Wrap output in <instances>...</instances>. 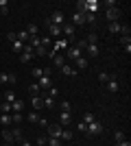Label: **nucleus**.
<instances>
[{"label":"nucleus","instance_id":"f257e3e1","mask_svg":"<svg viewBox=\"0 0 131 146\" xmlns=\"http://www.w3.org/2000/svg\"><path fill=\"white\" fill-rule=\"evenodd\" d=\"M100 133H103V124H100L98 120H94V122L87 124V129H85V135H87V137H94V135H100Z\"/></svg>","mask_w":131,"mask_h":146},{"label":"nucleus","instance_id":"f03ea898","mask_svg":"<svg viewBox=\"0 0 131 146\" xmlns=\"http://www.w3.org/2000/svg\"><path fill=\"white\" fill-rule=\"evenodd\" d=\"M46 29H48V37L50 39H59V37H61V26L53 24L50 20H46Z\"/></svg>","mask_w":131,"mask_h":146},{"label":"nucleus","instance_id":"7ed1b4c3","mask_svg":"<svg viewBox=\"0 0 131 146\" xmlns=\"http://www.w3.org/2000/svg\"><path fill=\"white\" fill-rule=\"evenodd\" d=\"M61 133H63V127H59V124H48V127H46V135H48V137L61 140Z\"/></svg>","mask_w":131,"mask_h":146},{"label":"nucleus","instance_id":"20e7f679","mask_svg":"<svg viewBox=\"0 0 131 146\" xmlns=\"http://www.w3.org/2000/svg\"><path fill=\"white\" fill-rule=\"evenodd\" d=\"M15 83H18V76H15V74L0 72V85H15Z\"/></svg>","mask_w":131,"mask_h":146},{"label":"nucleus","instance_id":"39448f33","mask_svg":"<svg viewBox=\"0 0 131 146\" xmlns=\"http://www.w3.org/2000/svg\"><path fill=\"white\" fill-rule=\"evenodd\" d=\"M107 22H109V24H112V22H118L120 20V9L118 7H114V9H107Z\"/></svg>","mask_w":131,"mask_h":146},{"label":"nucleus","instance_id":"423d86ee","mask_svg":"<svg viewBox=\"0 0 131 146\" xmlns=\"http://www.w3.org/2000/svg\"><path fill=\"white\" fill-rule=\"evenodd\" d=\"M98 7H100L98 0H85V7H83V9H85V13H94V15H96Z\"/></svg>","mask_w":131,"mask_h":146},{"label":"nucleus","instance_id":"0eeeda50","mask_svg":"<svg viewBox=\"0 0 131 146\" xmlns=\"http://www.w3.org/2000/svg\"><path fill=\"white\" fill-rule=\"evenodd\" d=\"M105 85H107V92H109V94H118V90H120V83H118V79H116V76H112Z\"/></svg>","mask_w":131,"mask_h":146},{"label":"nucleus","instance_id":"6e6552de","mask_svg":"<svg viewBox=\"0 0 131 146\" xmlns=\"http://www.w3.org/2000/svg\"><path fill=\"white\" fill-rule=\"evenodd\" d=\"M53 44H55L53 48H55L57 52H59V50H68V48H70V39H66V37H59V39H57V42H53Z\"/></svg>","mask_w":131,"mask_h":146},{"label":"nucleus","instance_id":"1a4fd4ad","mask_svg":"<svg viewBox=\"0 0 131 146\" xmlns=\"http://www.w3.org/2000/svg\"><path fill=\"white\" fill-rule=\"evenodd\" d=\"M79 57H83V50L81 48H76V46H70L68 52H66V59H79Z\"/></svg>","mask_w":131,"mask_h":146},{"label":"nucleus","instance_id":"9d476101","mask_svg":"<svg viewBox=\"0 0 131 146\" xmlns=\"http://www.w3.org/2000/svg\"><path fill=\"white\" fill-rule=\"evenodd\" d=\"M85 52L90 57H92V59H96V57L100 55V48H98V44H87L85 46Z\"/></svg>","mask_w":131,"mask_h":146},{"label":"nucleus","instance_id":"9b49d317","mask_svg":"<svg viewBox=\"0 0 131 146\" xmlns=\"http://www.w3.org/2000/svg\"><path fill=\"white\" fill-rule=\"evenodd\" d=\"M37 85H39V90H46V92H48L50 87H53V76H39V83H37Z\"/></svg>","mask_w":131,"mask_h":146},{"label":"nucleus","instance_id":"f8f14e48","mask_svg":"<svg viewBox=\"0 0 131 146\" xmlns=\"http://www.w3.org/2000/svg\"><path fill=\"white\" fill-rule=\"evenodd\" d=\"M50 22H53V24H57V26H61L63 24V20H66V15H63V13L61 11H55V13H53V15H50Z\"/></svg>","mask_w":131,"mask_h":146},{"label":"nucleus","instance_id":"ddd939ff","mask_svg":"<svg viewBox=\"0 0 131 146\" xmlns=\"http://www.w3.org/2000/svg\"><path fill=\"white\" fill-rule=\"evenodd\" d=\"M70 122H72V113H66V111H61V113H59V127H68Z\"/></svg>","mask_w":131,"mask_h":146},{"label":"nucleus","instance_id":"4468645a","mask_svg":"<svg viewBox=\"0 0 131 146\" xmlns=\"http://www.w3.org/2000/svg\"><path fill=\"white\" fill-rule=\"evenodd\" d=\"M74 24H85V13H79V11L72 13V26Z\"/></svg>","mask_w":131,"mask_h":146},{"label":"nucleus","instance_id":"2eb2a0df","mask_svg":"<svg viewBox=\"0 0 131 146\" xmlns=\"http://www.w3.org/2000/svg\"><path fill=\"white\" fill-rule=\"evenodd\" d=\"M22 109H24V100H20V98H15V100L11 103V111H13V113H20Z\"/></svg>","mask_w":131,"mask_h":146},{"label":"nucleus","instance_id":"dca6fc26","mask_svg":"<svg viewBox=\"0 0 131 146\" xmlns=\"http://www.w3.org/2000/svg\"><path fill=\"white\" fill-rule=\"evenodd\" d=\"M2 142H5V144H9V146L15 142V140H13V135H11V129H2Z\"/></svg>","mask_w":131,"mask_h":146},{"label":"nucleus","instance_id":"f3484780","mask_svg":"<svg viewBox=\"0 0 131 146\" xmlns=\"http://www.w3.org/2000/svg\"><path fill=\"white\" fill-rule=\"evenodd\" d=\"M61 74H66V76H76L79 72H76V68H72L70 63H66V66L61 68Z\"/></svg>","mask_w":131,"mask_h":146},{"label":"nucleus","instance_id":"a211bd4d","mask_svg":"<svg viewBox=\"0 0 131 146\" xmlns=\"http://www.w3.org/2000/svg\"><path fill=\"white\" fill-rule=\"evenodd\" d=\"M53 66L61 70V68L66 66V57H63V55H55V57H53Z\"/></svg>","mask_w":131,"mask_h":146},{"label":"nucleus","instance_id":"6ab92c4d","mask_svg":"<svg viewBox=\"0 0 131 146\" xmlns=\"http://www.w3.org/2000/svg\"><path fill=\"white\" fill-rule=\"evenodd\" d=\"M11 50L15 52V55H22V50H24V44L15 39V42H11Z\"/></svg>","mask_w":131,"mask_h":146},{"label":"nucleus","instance_id":"aec40b11","mask_svg":"<svg viewBox=\"0 0 131 146\" xmlns=\"http://www.w3.org/2000/svg\"><path fill=\"white\" fill-rule=\"evenodd\" d=\"M61 33L66 35V39H68V37L74 35V26H72V24H63V26H61Z\"/></svg>","mask_w":131,"mask_h":146},{"label":"nucleus","instance_id":"412c9836","mask_svg":"<svg viewBox=\"0 0 131 146\" xmlns=\"http://www.w3.org/2000/svg\"><path fill=\"white\" fill-rule=\"evenodd\" d=\"M74 63H76V72H79V70H85V68H87V63H90V61H87L85 57H79V59H76Z\"/></svg>","mask_w":131,"mask_h":146},{"label":"nucleus","instance_id":"4be33fe9","mask_svg":"<svg viewBox=\"0 0 131 146\" xmlns=\"http://www.w3.org/2000/svg\"><path fill=\"white\" fill-rule=\"evenodd\" d=\"M42 103H44V109H55V98L46 96V98H42Z\"/></svg>","mask_w":131,"mask_h":146},{"label":"nucleus","instance_id":"5701e85b","mask_svg":"<svg viewBox=\"0 0 131 146\" xmlns=\"http://www.w3.org/2000/svg\"><path fill=\"white\" fill-rule=\"evenodd\" d=\"M0 124H2V127H11V113H2V116H0Z\"/></svg>","mask_w":131,"mask_h":146},{"label":"nucleus","instance_id":"b1692460","mask_svg":"<svg viewBox=\"0 0 131 146\" xmlns=\"http://www.w3.org/2000/svg\"><path fill=\"white\" fill-rule=\"evenodd\" d=\"M15 37H18V42H22V44H29V39H31L26 31H20V33H15Z\"/></svg>","mask_w":131,"mask_h":146},{"label":"nucleus","instance_id":"393cba45","mask_svg":"<svg viewBox=\"0 0 131 146\" xmlns=\"http://www.w3.org/2000/svg\"><path fill=\"white\" fill-rule=\"evenodd\" d=\"M48 55V50L44 48V46H37V48H33V57H46Z\"/></svg>","mask_w":131,"mask_h":146},{"label":"nucleus","instance_id":"a878e982","mask_svg":"<svg viewBox=\"0 0 131 146\" xmlns=\"http://www.w3.org/2000/svg\"><path fill=\"white\" fill-rule=\"evenodd\" d=\"M39 44H42L44 48L48 50V48H50V46H53V39H50V37H48V35H44V37H39Z\"/></svg>","mask_w":131,"mask_h":146},{"label":"nucleus","instance_id":"bb28decb","mask_svg":"<svg viewBox=\"0 0 131 146\" xmlns=\"http://www.w3.org/2000/svg\"><path fill=\"white\" fill-rule=\"evenodd\" d=\"M72 137H74V133H72L70 129H63V133H61V142H70Z\"/></svg>","mask_w":131,"mask_h":146},{"label":"nucleus","instance_id":"cd10ccee","mask_svg":"<svg viewBox=\"0 0 131 146\" xmlns=\"http://www.w3.org/2000/svg\"><path fill=\"white\" fill-rule=\"evenodd\" d=\"M26 33H29V37H37V33H39L37 24H29V29H26Z\"/></svg>","mask_w":131,"mask_h":146},{"label":"nucleus","instance_id":"c85d7f7f","mask_svg":"<svg viewBox=\"0 0 131 146\" xmlns=\"http://www.w3.org/2000/svg\"><path fill=\"white\" fill-rule=\"evenodd\" d=\"M96 120V116H94L92 111H85V113H83V120L81 122H85V124H90V122H94Z\"/></svg>","mask_w":131,"mask_h":146},{"label":"nucleus","instance_id":"c756f323","mask_svg":"<svg viewBox=\"0 0 131 146\" xmlns=\"http://www.w3.org/2000/svg\"><path fill=\"white\" fill-rule=\"evenodd\" d=\"M59 109L66 111V113H70V111H72V105H70L68 100H61V103H59Z\"/></svg>","mask_w":131,"mask_h":146},{"label":"nucleus","instance_id":"7c9ffc66","mask_svg":"<svg viewBox=\"0 0 131 146\" xmlns=\"http://www.w3.org/2000/svg\"><path fill=\"white\" fill-rule=\"evenodd\" d=\"M120 33H122V37H131V26L129 24H120Z\"/></svg>","mask_w":131,"mask_h":146},{"label":"nucleus","instance_id":"2f4dec72","mask_svg":"<svg viewBox=\"0 0 131 146\" xmlns=\"http://www.w3.org/2000/svg\"><path fill=\"white\" fill-rule=\"evenodd\" d=\"M33 107H35V109H44V103H42V96H33Z\"/></svg>","mask_w":131,"mask_h":146},{"label":"nucleus","instance_id":"473e14b6","mask_svg":"<svg viewBox=\"0 0 131 146\" xmlns=\"http://www.w3.org/2000/svg\"><path fill=\"white\" fill-rule=\"evenodd\" d=\"M109 33L118 35V33H120V22H112V24H109Z\"/></svg>","mask_w":131,"mask_h":146},{"label":"nucleus","instance_id":"72a5a7b5","mask_svg":"<svg viewBox=\"0 0 131 146\" xmlns=\"http://www.w3.org/2000/svg\"><path fill=\"white\" fill-rule=\"evenodd\" d=\"M0 13H2V15L9 13V2H7V0H0Z\"/></svg>","mask_w":131,"mask_h":146},{"label":"nucleus","instance_id":"f704fd0d","mask_svg":"<svg viewBox=\"0 0 131 146\" xmlns=\"http://www.w3.org/2000/svg\"><path fill=\"white\" fill-rule=\"evenodd\" d=\"M114 140H116V144H120V142L125 140V133H122V131H120V129H118V131L114 133Z\"/></svg>","mask_w":131,"mask_h":146},{"label":"nucleus","instance_id":"c9c22d12","mask_svg":"<svg viewBox=\"0 0 131 146\" xmlns=\"http://www.w3.org/2000/svg\"><path fill=\"white\" fill-rule=\"evenodd\" d=\"M109 79H112V74H107V72H98V81H100V83H107Z\"/></svg>","mask_w":131,"mask_h":146},{"label":"nucleus","instance_id":"e433bc0d","mask_svg":"<svg viewBox=\"0 0 131 146\" xmlns=\"http://www.w3.org/2000/svg\"><path fill=\"white\" fill-rule=\"evenodd\" d=\"M29 92H31L33 96H37V94H39V85H37V83H31V85H29Z\"/></svg>","mask_w":131,"mask_h":146},{"label":"nucleus","instance_id":"4c0bfd02","mask_svg":"<svg viewBox=\"0 0 131 146\" xmlns=\"http://www.w3.org/2000/svg\"><path fill=\"white\" fill-rule=\"evenodd\" d=\"M26 118H29V122H33V124H37V122H39V116L35 113V111H31V113H29Z\"/></svg>","mask_w":131,"mask_h":146},{"label":"nucleus","instance_id":"58836bf2","mask_svg":"<svg viewBox=\"0 0 131 146\" xmlns=\"http://www.w3.org/2000/svg\"><path fill=\"white\" fill-rule=\"evenodd\" d=\"M5 100H7L9 105H11L13 100H15V92H7V94H5Z\"/></svg>","mask_w":131,"mask_h":146},{"label":"nucleus","instance_id":"ea45409f","mask_svg":"<svg viewBox=\"0 0 131 146\" xmlns=\"http://www.w3.org/2000/svg\"><path fill=\"white\" fill-rule=\"evenodd\" d=\"M48 146H63V142L57 137H48Z\"/></svg>","mask_w":131,"mask_h":146},{"label":"nucleus","instance_id":"a19ab883","mask_svg":"<svg viewBox=\"0 0 131 146\" xmlns=\"http://www.w3.org/2000/svg\"><path fill=\"white\" fill-rule=\"evenodd\" d=\"M31 74L39 79V76H44V68H33V70H31Z\"/></svg>","mask_w":131,"mask_h":146},{"label":"nucleus","instance_id":"79ce46f5","mask_svg":"<svg viewBox=\"0 0 131 146\" xmlns=\"http://www.w3.org/2000/svg\"><path fill=\"white\" fill-rule=\"evenodd\" d=\"M48 144V135H39L37 137V146H46Z\"/></svg>","mask_w":131,"mask_h":146},{"label":"nucleus","instance_id":"37998d69","mask_svg":"<svg viewBox=\"0 0 131 146\" xmlns=\"http://www.w3.org/2000/svg\"><path fill=\"white\" fill-rule=\"evenodd\" d=\"M85 22L87 24H94V22H96V15H94V13H85Z\"/></svg>","mask_w":131,"mask_h":146},{"label":"nucleus","instance_id":"c03bdc74","mask_svg":"<svg viewBox=\"0 0 131 146\" xmlns=\"http://www.w3.org/2000/svg\"><path fill=\"white\" fill-rule=\"evenodd\" d=\"M85 42H87V44H96V42H98V37H96V33H90Z\"/></svg>","mask_w":131,"mask_h":146},{"label":"nucleus","instance_id":"a18cd8bd","mask_svg":"<svg viewBox=\"0 0 131 146\" xmlns=\"http://www.w3.org/2000/svg\"><path fill=\"white\" fill-rule=\"evenodd\" d=\"M0 109L5 111V113H9V111H11V105L7 103V100H2V103H0Z\"/></svg>","mask_w":131,"mask_h":146},{"label":"nucleus","instance_id":"49530a36","mask_svg":"<svg viewBox=\"0 0 131 146\" xmlns=\"http://www.w3.org/2000/svg\"><path fill=\"white\" fill-rule=\"evenodd\" d=\"M57 94H59V92H57V87H50L46 96H50V98H57Z\"/></svg>","mask_w":131,"mask_h":146},{"label":"nucleus","instance_id":"de8ad7c7","mask_svg":"<svg viewBox=\"0 0 131 146\" xmlns=\"http://www.w3.org/2000/svg\"><path fill=\"white\" fill-rule=\"evenodd\" d=\"M76 129H79V131H81V133H85V129H87V124H85V122H79V124H76Z\"/></svg>","mask_w":131,"mask_h":146},{"label":"nucleus","instance_id":"09e8293b","mask_svg":"<svg viewBox=\"0 0 131 146\" xmlns=\"http://www.w3.org/2000/svg\"><path fill=\"white\" fill-rule=\"evenodd\" d=\"M37 124H39V127H44V129H46V127H48V120H46V118H39V122H37Z\"/></svg>","mask_w":131,"mask_h":146},{"label":"nucleus","instance_id":"8fccbe9b","mask_svg":"<svg viewBox=\"0 0 131 146\" xmlns=\"http://www.w3.org/2000/svg\"><path fill=\"white\" fill-rule=\"evenodd\" d=\"M7 39H9V42H15L18 37H15V33H7Z\"/></svg>","mask_w":131,"mask_h":146},{"label":"nucleus","instance_id":"3c124183","mask_svg":"<svg viewBox=\"0 0 131 146\" xmlns=\"http://www.w3.org/2000/svg\"><path fill=\"white\" fill-rule=\"evenodd\" d=\"M53 74V68H44V76H50Z\"/></svg>","mask_w":131,"mask_h":146},{"label":"nucleus","instance_id":"603ef678","mask_svg":"<svg viewBox=\"0 0 131 146\" xmlns=\"http://www.w3.org/2000/svg\"><path fill=\"white\" fill-rule=\"evenodd\" d=\"M120 42H122V46H127V44H131V37H122Z\"/></svg>","mask_w":131,"mask_h":146},{"label":"nucleus","instance_id":"864d4df0","mask_svg":"<svg viewBox=\"0 0 131 146\" xmlns=\"http://www.w3.org/2000/svg\"><path fill=\"white\" fill-rule=\"evenodd\" d=\"M116 146H131V142H129V140H122L120 144H116Z\"/></svg>","mask_w":131,"mask_h":146},{"label":"nucleus","instance_id":"5fc2aeb1","mask_svg":"<svg viewBox=\"0 0 131 146\" xmlns=\"http://www.w3.org/2000/svg\"><path fill=\"white\" fill-rule=\"evenodd\" d=\"M22 146H33V144H31V142H26V140H24V142H22Z\"/></svg>","mask_w":131,"mask_h":146},{"label":"nucleus","instance_id":"6e6d98bb","mask_svg":"<svg viewBox=\"0 0 131 146\" xmlns=\"http://www.w3.org/2000/svg\"><path fill=\"white\" fill-rule=\"evenodd\" d=\"M0 103H2V96H0Z\"/></svg>","mask_w":131,"mask_h":146}]
</instances>
